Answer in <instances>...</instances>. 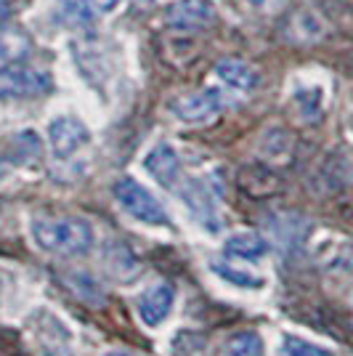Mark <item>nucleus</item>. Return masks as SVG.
Instances as JSON below:
<instances>
[{
	"label": "nucleus",
	"instance_id": "1",
	"mask_svg": "<svg viewBox=\"0 0 353 356\" xmlns=\"http://www.w3.org/2000/svg\"><path fill=\"white\" fill-rule=\"evenodd\" d=\"M32 237L38 248L61 258L85 255L93 248V229L83 218H35Z\"/></svg>",
	"mask_w": 353,
	"mask_h": 356
},
{
	"label": "nucleus",
	"instance_id": "2",
	"mask_svg": "<svg viewBox=\"0 0 353 356\" xmlns=\"http://www.w3.org/2000/svg\"><path fill=\"white\" fill-rule=\"evenodd\" d=\"M112 192H115V200H117L120 208L125 210L128 216H133L136 221L149 223V226H167V221H170L165 208L160 205V200L149 192L147 186H141L136 178H120L117 184L112 186Z\"/></svg>",
	"mask_w": 353,
	"mask_h": 356
},
{
	"label": "nucleus",
	"instance_id": "3",
	"mask_svg": "<svg viewBox=\"0 0 353 356\" xmlns=\"http://www.w3.org/2000/svg\"><path fill=\"white\" fill-rule=\"evenodd\" d=\"M226 109V96L218 88H205L197 90V93H186V96H178L176 102H170V112L176 115L181 122H189V125H202L215 120Z\"/></svg>",
	"mask_w": 353,
	"mask_h": 356
},
{
	"label": "nucleus",
	"instance_id": "4",
	"mask_svg": "<svg viewBox=\"0 0 353 356\" xmlns=\"http://www.w3.org/2000/svg\"><path fill=\"white\" fill-rule=\"evenodd\" d=\"M51 90V77L24 64L0 67V99H32Z\"/></svg>",
	"mask_w": 353,
	"mask_h": 356
},
{
	"label": "nucleus",
	"instance_id": "5",
	"mask_svg": "<svg viewBox=\"0 0 353 356\" xmlns=\"http://www.w3.org/2000/svg\"><path fill=\"white\" fill-rule=\"evenodd\" d=\"M215 3L213 0H176L173 6H167L165 22L167 27L181 32H197L205 30L215 22Z\"/></svg>",
	"mask_w": 353,
	"mask_h": 356
},
{
	"label": "nucleus",
	"instance_id": "6",
	"mask_svg": "<svg viewBox=\"0 0 353 356\" xmlns=\"http://www.w3.org/2000/svg\"><path fill=\"white\" fill-rule=\"evenodd\" d=\"M48 141H51L54 154L59 160H67V157H72L74 152H80L88 144L90 131L85 128L83 120L72 118V115H64V118H56L48 125Z\"/></svg>",
	"mask_w": 353,
	"mask_h": 356
},
{
	"label": "nucleus",
	"instance_id": "7",
	"mask_svg": "<svg viewBox=\"0 0 353 356\" xmlns=\"http://www.w3.org/2000/svg\"><path fill=\"white\" fill-rule=\"evenodd\" d=\"M176 303V287L170 282H157L138 298V316L147 327H160Z\"/></svg>",
	"mask_w": 353,
	"mask_h": 356
},
{
	"label": "nucleus",
	"instance_id": "8",
	"mask_svg": "<svg viewBox=\"0 0 353 356\" xmlns=\"http://www.w3.org/2000/svg\"><path fill=\"white\" fill-rule=\"evenodd\" d=\"M181 197L186 202V208L194 213V218L202 223L205 229L215 232L218 229V213H215V202H213V194L207 189L202 181L197 178H186V184L181 186Z\"/></svg>",
	"mask_w": 353,
	"mask_h": 356
},
{
	"label": "nucleus",
	"instance_id": "9",
	"mask_svg": "<svg viewBox=\"0 0 353 356\" xmlns=\"http://www.w3.org/2000/svg\"><path fill=\"white\" fill-rule=\"evenodd\" d=\"M144 168H147L151 178L162 184L165 189H178V181H181V160H178L176 149L167 147V144H157L147 154L144 160Z\"/></svg>",
	"mask_w": 353,
	"mask_h": 356
},
{
	"label": "nucleus",
	"instance_id": "10",
	"mask_svg": "<svg viewBox=\"0 0 353 356\" xmlns=\"http://www.w3.org/2000/svg\"><path fill=\"white\" fill-rule=\"evenodd\" d=\"M226 255L239 258V261H261L265 252H268V242L261 234H252V232H239L231 234L223 245Z\"/></svg>",
	"mask_w": 353,
	"mask_h": 356
},
{
	"label": "nucleus",
	"instance_id": "11",
	"mask_svg": "<svg viewBox=\"0 0 353 356\" xmlns=\"http://www.w3.org/2000/svg\"><path fill=\"white\" fill-rule=\"evenodd\" d=\"M215 74L221 77L223 86L234 90H252L258 86V74L252 67H247L245 61L239 59H223L215 64Z\"/></svg>",
	"mask_w": 353,
	"mask_h": 356
},
{
	"label": "nucleus",
	"instance_id": "12",
	"mask_svg": "<svg viewBox=\"0 0 353 356\" xmlns=\"http://www.w3.org/2000/svg\"><path fill=\"white\" fill-rule=\"evenodd\" d=\"M56 16H59V24L64 27H93V11L85 0H59L56 3Z\"/></svg>",
	"mask_w": 353,
	"mask_h": 356
},
{
	"label": "nucleus",
	"instance_id": "13",
	"mask_svg": "<svg viewBox=\"0 0 353 356\" xmlns=\"http://www.w3.org/2000/svg\"><path fill=\"white\" fill-rule=\"evenodd\" d=\"M30 54V40L19 32H0V67L19 64Z\"/></svg>",
	"mask_w": 353,
	"mask_h": 356
},
{
	"label": "nucleus",
	"instance_id": "14",
	"mask_svg": "<svg viewBox=\"0 0 353 356\" xmlns=\"http://www.w3.org/2000/svg\"><path fill=\"white\" fill-rule=\"evenodd\" d=\"M229 356H263V341L258 332H236L226 341Z\"/></svg>",
	"mask_w": 353,
	"mask_h": 356
},
{
	"label": "nucleus",
	"instance_id": "15",
	"mask_svg": "<svg viewBox=\"0 0 353 356\" xmlns=\"http://www.w3.org/2000/svg\"><path fill=\"white\" fill-rule=\"evenodd\" d=\"M210 268H213L221 280L236 284V287H245V290H252V287H261V284H263L261 277H255L250 271H242V268H236V266H229V264H223V261H210Z\"/></svg>",
	"mask_w": 353,
	"mask_h": 356
},
{
	"label": "nucleus",
	"instance_id": "16",
	"mask_svg": "<svg viewBox=\"0 0 353 356\" xmlns=\"http://www.w3.org/2000/svg\"><path fill=\"white\" fill-rule=\"evenodd\" d=\"M6 144H8V147H14V152H11L14 163H30L32 157H38V154H40V141H38V136L32 134V131L14 134Z\"/></svg>",
	"mask_w": 353,
	"mask_h": 356
},
{
	"label": "nucleus",
	"instance_id": "17",
	"mask_svg": "<svg viewBox=\"0 0 353 356\" xmlns=\"http://www.w3.org/2000/svg\"><path fill=\"white\" fill-rule=\"evenodd\" d=\"M281 356H335V354L322 348V346H316V343L295 338V335H287V338L281 341Z\"/></svg>",
	"mask_w": 353,
	"mask_h": 356
},
{
	"label": "nucleus",
	"instance_id": "18",
	"mask_svg": "<svg viewBox=\"0 0 353 356\" xmlns=\"http://www.w3.org/2000/svg\"><path fill=\"white\" fill-rule=\"evenodd\" d=\"M85 3L93 6V8H99V11H112L120 0H85Z\"/></svg>",
	"mask_w": 353,
	"mask_h": 356
},
{
	"label": "nucleus",
	"instance_id": "19",
	"mask_svg": "<svg viewBox=\"0 0 353 356\" xmlns=\"http://www.w3.org/2000/svg\"><path fill=\"white\" fill-rule=\"evenodd\" d=\"M11 14H14V8H11V3L8 0H0V27L11 19Z\"/></svg>",
	"mask_w": 353,
	"mask_h": 356
},
{
	"label": "nucleus",
	"instance_id": "20",
	"mask_svg": "<svg viewBox=\"0 0 353 356\" xmlns=\"http://www.w3.org/2000/svg\"><path fill=\"white\" fill-rule=\"evenodd\" d=\"M6 176H8V165H6L3 160H0V181H3Z\"/></svg>",
	"mask_w": 353,
	"mask_h": 356
},
{
	"label": "nucleus",
	"instance_id": "21",
	"mask_svg": "<svg viewBox=\"0 0 353 356\" xmlns=\"http://www.w3.org/2000/svg\"><path fill=\"white\" fill-rule=\"evenodd\" d=\"M104 356H133L131 351H109V354H104Z\"/></svg>",
	"mask_w": 353,
	"mask_h": 356
},
{
	"label": "nucleus",
	"instance_id": "22",
	"mask_svg": "<svg viewBox=\"0 0 353 356\" xmlns=\"http://www.w3.org/2000/svg\"><path fill=\"white\" fill-rule=\"evenodd\" d=\"M247 3H252V6H263L265 0H247Z\"/></svg>",
	"mask_w": 353,
	"mask_h": 356
},
{
	"label": "nucleus",
	"instance_id": "23",
	"mask_svg": "<svg viewBox=\"0 0 353 356\" xmlns=\"http://www.w3.org/2000/svg\"><path fill=\"white\" fill-rule=\"evenodd\" d=\"M147 3H149V0H147Z\"/></svg>",
	"mask_w": 353,
	"mask_h": 356
}]
</instances>
